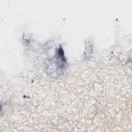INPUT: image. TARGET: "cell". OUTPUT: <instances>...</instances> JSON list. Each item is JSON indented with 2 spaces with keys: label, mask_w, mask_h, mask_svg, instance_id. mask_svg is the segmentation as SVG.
Listing matches in <instances>:
<instances>
[{
  "label": "cell",
  "mask_w": 132,
  "mask_h": 132,
  "mask_svg": "<svg viewBox=\"0 0 132 132\" xmlns=\"http://www.w3.org/2000/svg\"><path fill=\"white\" fill-rule=\"evenodd\" d=\"M0 109H1V104H0Z\"/></svg>",
  "instance_id": "6da1fadb"
}]
</instances>
